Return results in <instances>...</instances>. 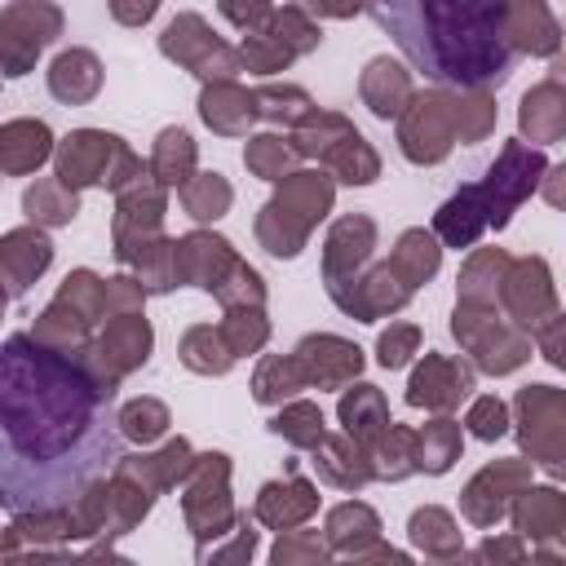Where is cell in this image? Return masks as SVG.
I'll list each match as a JSON object with an SVG mask.
<instances>
[{"mask_svg":"<svg viewBox=\"0 0 566 566\" xmlns=\"http://www.w3.org/2000/svg\"><path fill=\"white\" fill-rule=\"evenodd\" d=\"M539 172H544V155L539 150H526L522 142H509L504 146V155L491 164V172H486V181H478V186H469V195L478 199V208H482V217H486V226H509V217H513V208L539 186Z\"/></svg>","mask_w":566,"mask_h":566,"instance_id":"3","label":"cell"},{"mask_svg":"<svg viewBox=\"0 0 566 566\" xmlns=\"http://www.w3.org/2000/svg\"><path fill=\"white\" fill-rule=\"evenodd\" d=\"M416 340H420V332L416 327H389L385 336H380V345H376V354H380V367H402L407 358H411V349H416Z\"/></svg>","mask_w":566,"mask_h":566,"instance_id":"30","label":"cell"},{"mask_svg":"<svg viewBox=\"0 0 566 566\" xmlns=\"http://www.w3.org/2000/svg\"><path fill=\"white\" fill-rule=\"evenodd\" d=\"M301 385H305V371L296 358H265L256 380H252V394H256V402H274V398L296 394Z\"/></svg>","mask_w":566,"mask_h":566,"instance_id":"19","label":"cell"},{"mask_svg":"<svg viewBox=\"0 0 566 566\" xmlns=\"http://www.w3.org/2000/svg\"><path fill=\"white\" fill-rule=\"evenodd\" d=\"M394 270H402V287H416L424 283L433 270H438V248L424 230H407L398 252H394Z\"/></svg>","mask_w":566,"mask_h":566,"instance_id":"18","label":"cell"},{"mask_svg":"<svg viewBox=\"0 0 566 566\" xmlns=\"http://www.w3.org/2000/svg\"><path fill=\"white\" fill-rule=\"evenodd\" d=\"M155 9H159V0H111V13H115L124 27H142Z\"/></svg>","mask_w":566,"mask_h":566,"instance_id":"33","label":"cell"},{"mask_svg":"<svg viewBox=\"0 0 566 566\" xmlns=\"http://www.w3.org/2000/svg\"><path fill=\"white\" fill-rule=\"evenodd\" d=\"M407 62L447 88H495L513 71L504 0H367Z\"/></svg>","mask_w":566,"mask_h":566,"instance_id":"2","label":"cell"},{"mask_svg":"<svg viewBox=\"0 0 566 566\" xmlns=\"http://www.w3.org/2000/svg\"><path fill=\"white\" fill-rule=\"evenodd\" d=\"M0 310H4V292H0Z\"/></svg>","mask_w":566,"mask_h":566,"instance_id":"34","label":"cell"},{"mask_svg":"<svg viewBox=\"0 0 566 566\" xmlns=\"http://www.w3.org/2000/svg\"><path fill=\"white\" fill-rule=\"evenodd\" d=\"M243 159H248V168H252V172H261V177H270V181H274V177L292 164V150H287L279 137H252Z\"/></svg>","mask_w":566,"mask_h":566,"instance_id":"28","label":"cell"},{"mask_svg":"<svg viewBox=\"0 0 566 566\" xmlns=\"http://www.w3.org/2000/svg\"><path fill=\"white\" fill-rule=\"evenodd\" d=\"M455 451H460V433H455V424H451V420H438V424L424 429V438H420V455H416V460H420V469L442 473V469H451Z\"/></svg>","mask_w":566,"mask_h":566,"instance_id":"24","label":"cell"},{"mask_svg":"<svg viewBox=\"0 0 566 566\" xmlns=\"http://www.w3.org/2000/svg\"><path fill=\"white\" fill-rule=\"evenodd\" d=\"M221 13H226L234 27H248V31H252V27L270 13V4H265V0H221Z\"/></svg>","mask_w":566,"mask_h":566,"instance_id":"32","label":"cell"},{"mask_svg":"<svg viewBox=\"0 0 566 566\" xmlns=\"http://www.w3.org/2000/svg\"><path fill=\"white\" fill-rule=\"evenodd\" d=\"M71 190V186H66ZM62 190V181L53 186V181H40V186H31L27 195H22V208H27V217L31 221H71L75 217V195H66Z\"/></svg>","mask_w":566,"mask_h":566,"instance_id":"22","label":"cell"},{"mask_svg":"<svg viewBox=\"0 0 566 566\" xmlns=\"http://www.w3.org/2000/svg\"><path fill=\"white\" fill-rule=\"evenodd\" d=\"M340 420H345V429H349L358 442H371V438H376V429H385V424H389V416H385V402H380L376 385H358L354 394H345V398H340Z\"/></svg>","mask_w":566,"mask_h":566,"instance_id":"16","label":"cell"},{"mask_svg":"<svg viewBox=\"0 0 566 566\" xmlns=\"http://www.w3.org/2000/svg\"><path fill=\"white\" fill-rule=\"evenodd\" d=\"M469 429H473L478 438H500V433L509 429L504 402H500V398H478L473 411H469Z\"/></svg>","mask_w":566,"mask_h":566,"instance_id":"31","label":"cell"},{"mask_svg":"<svg viewBox=\"0 0 566 566\" xmlns=\"http://www.w3.org/2000/svg\"><path fill=\"white\" fill-rule=\"evenodd\" d=\"M195 164V146H190V133L181 128H164L159 137V150H155V172L159 181H186V168Z\"/></svg>","mask_w":566,"mask_h":566,"instance_id":"23","label":"cell"},{"mask_svg":"<svg viewBox=\"0 0 566 566\" xmlns=\"http://www.w3.org/2000/svg\"><path fill=\"white\" fill-rule=\"evenodd\" d=\"M119 150V137H106V133H93V128H80L62 142L57 150V177L62 186H88V181H111V155Z\"/></svg>","mask_w":566,"mask_h":566,"instance_id":"5","label":"cell"},{"mask_svg":"<svg viewBox=\"0 0 566 566\" xmlns=\"http://www.w3.org/2000/svg\"><path fill=\"white\" fill-rule=\"evenodd\" d=\"M102 345H111L115 354H102L97 363L111 358V376H119V371L146 363V354H150V327H146V318H137V314H119V323H111V332H106Z\"/></svg>","mask_w":566,"mask_h":566,"instance_id":"13","label":"cell"},{"mask_svg":"<svg viewBox=\"0 0 566 566\" xmlns=\"http://www.w3.org/2000/svg\"><path fill=\"white\" fill-rule=\"evenodd\" d=\"M562 526V504L557 491H526V500L517 504V531H535V526Z\"/></svg>","mask_w":566,"mask_h":566,"instance_id":"29","label":"cell"},{"mask_svg":"<svg viewBox=\"0 0 566 566\" xmlns=\"http://www.w3.org/2000/svg\"><path fill=\"white\" fill-rule=\"evenodd\" d=\"M199 115L217 128V133H248L252 115H256V102L248 93H239L234 84H212L203 88L199 97Z\"/></svg>","mask_w":566,"mask_h":566,"instance_id":"11","label":"cell"},{"mask_svg":"<svg viewBox=\"0 0 566 566\" xmlns=\"http://www.w3.org/2000/svg\"><path fill=\"white\" fill-rule=\"evenodd\" d=\"M411 119L402 124V146L411 137H429L424 142V164H438L447 150H451V137H455V106H447L442 97H416L411 102Z\"/></svg>","mask_w":566,"mask_h":566,"instance_id":"8","label":"cell"},{"mask_svg":"<svg viewBox=\"0 0 566 566\" xmlns=\"http://www.w3.org/2000/svg\"><path fill=\"white\" fill-rule=\"evenodd\" d=\"M371 243H376V226H371L367 217H345V221H340V226H336V230L327 234V256H323V274H327V279H336L345 261H349V265L367 261Z\"/></svg>","mask_w":566,"mask_h":566,"instance_id":"12","label":"cell"},{"mask_svg":"<svg viewBox=\"0 0 566 566\" xmlns=\"http://www.w3.org/2000/svg\"><path fill=\"white\" fill-rule=\"evenodd\" d=\"M97 84H102V66H97V57L88 53V49H71V53H62L57 62H53V71H49V88H53V97L57 102H88L93 93H97Z\"/></svg>","mask_w":566,"mask_h":566,"instance_id":"9","label":"cell"},{"mask_svg":"<svg viewBox=\"0 0 566 566\" xmlns=\"http://www.w3.org/2000/svg\"><path fill=\"white\" fill-rule=\"evenodd\" d=\"M119 433L124 438H133V442H150V438H159L164 433V424H168V411L159 407V402H150V398H142V402H128L124 411H119Z\"/></svg>","mask_w":566,"mask_h":566,"instance_id":"26","label":"cell"},{"mask_svg":"<svg viewBox=\"0 0 566 566\" xmlns=\"http://www.w3.org/2000/svg\"><path fill=\"white\" fill-rule=\"evenodd\" d=\"M49 128L35 119H18L0 128V168L4 172H31L49 155Z\"/></svg>","mask_w":566,"mask_h":566,"instance_id":"10","label":"cell"},{"mask_svg":"<svg viewBox=\"0 0 566 566\" xmlns=\"http://www.w3.org/2000/svg\"><path fill=\"white\" fill-rule=\"evenodd\" d=\"M181 199H186L190 217H199V221H212V217H221V212H226V203H230V186H226L217 172H208V177L190 181V186L181 190Z\"/></svg>","mask_w":566,"mask_h":566,"instance_id":"25","label":"cell"},{"mask_svg":"<svg viewBox=\"0 0 566 566\" xmlns=\"http://www.w3.org/2000/svg\"><path fill=\"white\" fill-rule=\"evenodd\" d=\"M181 363H186L190 371L221 376V371H230L234 354H230V345H221V336H217L212 327H195V332H186V340H181Z\"/></svg>","mask_w":566,"mask_h":566,"instance_id":"17","label":"cell"},{"mask_svg":"<svg viewBox=\"0 0 566 566\" xmlns=\"http://www.w3.org/2000/svg\"><path fill=\"white\" fill-rule=\"evenodd\" d=\"M270 429L283 433L287 442H296V447H318L323 442V411L314 402H292L287 411H279L270 420Z\"/></svg>","mask_w":566,"mask_h":566,"instance_id":"21","label":"cell"},{"mask_svg":"<svg viewBox=\"0 0 566 566\" xmlns=\"http://www.w3.org/2000/svg\"><path fill=\"white\" fill-rule=\"evenodd\" d=\"M469 389H473V376H469L464 367H447L438 354H429L424 367H420V371L411 376V385H407V402H411V407H451V402H460Z\"/></svg>","mask_w":566,"mask_h":566,"instance_id":"7","label":"cell"},{"mask_svg":"<svg viewBox=\"0 0 566 566\" xmlns=\"http://www.w3.org/2000/svg\"><path fill=\"white\" fill-rule=\"evenodd\" d=\"M115 376L97 363L13 332L0 340V504L62 513L124 455L111 416Z\"/></svg>","mask_w":566,"mask_h":566,"instance_id":"1","label":"cell"},{"mask_svg":"<svg viewBox=\"0 0 566 566\" xmlns=\"http://www.w3.org/2000/svg\"><path fill=\"white\" fill-rule=\"evenodd\" d=\"M553 97H557V84H544V88L526 93V102H522V128L535 142H553L562 133V106H548Z\"/></svg>","mask_w":566,"mask_h":566,"instance_id":"20","label":"cell"},{"mask_svg":"<svg viewBox=\"0 0 566 566\" xmlns=\"http://www.w3.org/2000/svg\"><path fill=\"white\" fill-rule=\"evenodd\" d=\"M305 345H310L314 354H323V367H310L305 380L340 385V380L358 376V367H363V349L349 345V340H336V336H305Z\"/></svg>","mask_w":566,"mask_h":566,"instance_id":"15","label":"cell"},{"mask_svg":"<svg viewBox=\"0 0 566 566\" xmlns=\"http://www.w3.org/2000/svg\"><path fill=\"white\" fill-rule=\"evenodd\" d=\"M53 261V243L40 230H13L0 239V292L4 296H22L35 274Z\"/></svg>","mask_w":566,"mask_h":566,"instance_id":"6","label":"cell"},{"mask_svg":"<svg viewBox=\"0 0 566 566\" xmlns=\"http://www.w3.org/2000/svg\"><path fill=\"white\" fill-rule=\"evenodd\" d=\"M159 49H164L168 57H177L186 71L203 75V80H226V75H234V71H239V57H234L226 44H217V40L208 35L203 18H195V13H186V18L168 22V31H164Z\"/></svg>","mask_w":566,"mask_h":566,"instance_id":"4","label":"cell"},{"mask_svg":"<svg viewBox=\"0 0 566 566\" xmlns=\"http://www.w3.org/2000/svg\"><path fill=\"white\" fill-rule=\"evenodd\" d=\"M256 111H265L270 119H301V115H310V97L301 93V88H261L256 97Z\"/></svg>","mask_w":566,"mask_h":566,"instance_id":"27","label":"cell"},{"mask_svg":"<svg viewBox=\"0 0 566 566\" xmlns=\"http://www.w3.org/2000/svg\"><path fill=\"white\" fill-rule=\"evenodd\" d=\"M438 234L451 243V248H469L482 230H486V217H482V208H478V199L469 195V186L464 190H455L442 208H438Z\"/></svg>","mask_w":566,"mask_h":566,"instance_id":"14","label":"cell"}]
</instances>
